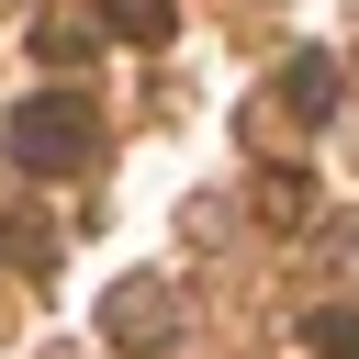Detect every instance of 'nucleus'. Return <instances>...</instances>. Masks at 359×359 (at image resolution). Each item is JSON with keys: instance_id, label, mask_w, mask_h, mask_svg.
Listing matches in <instances>:
<instances>
[{"instance_id": "20e7f679", "label": "nucleus", "mask_w": 359, "mask_h": 359, "mask_svg": "<svg viewBox=\"0 0 359 359\" xmlns=\"http://www.w3.org/2000/svg\"><path fill=\"white\" fill-rule=\"evenodd\" d=\"M101 22H112L123 45H157V34L180 22V0H101Z\"/></svg>"}, {"instance_id": "39448f33", "label": "nucleus", "mask_w": 359, "mask_h": 359, "mask_svg": "<svg viewBox=\"0 0 359 359\" xmlns=\"http://www.w3.org/2000/svg\"><path fill=\"white\" fill-rule=\"evenodd\" d=\"M303 337H314V348H325V359H359V314H348V303H337V314H314V325H303Z\"/></svg>"}, {"instance_id": "f257e3e1", "label": "nucleus", "mask_w": 359, "mask_h": 359, "mask_svg": "<svg viewBox=\"0 0 359 359\" xmlns=\"http://www.w3.org/2000/svg\"><path fill=\"white\" fill-rule=\"evenodd\" d=\"M101 157V123H90V90H34L11 112V168L22 180H67Z\"/></svg>"}, {"instance_id": "7ed1b4c3", "label": "nucleus", "mask_w": 359, "mask_h": 359, "mask_svg": "<svg viewBox=\"0 0 359 359\" xmlns=\"http://www.w3.org/2000/svg\"><path fill=\"white\" fill-rule=\"evenodd\" d=\"M280 101H292L303 123H325V112H337V67H325V56H292V67H280Z\"/></svg>"}, {"instance_id": "f03ea898", "label": "nucleus", "mask_w": 359, "mask_h": 359, "mask_svg": "<svg viewBox=\"0 0 359 359\" xmlns=\"http://www.w3.org/2000/svg\"><path fill=\"white\" fill-rule=\"evenodd\" d=\"M168 325H180V292H168V280H123V292H101V337L146 348V337H168Z\"/></svg>"}, {"instance_id": "423d86ee", "label": "nucleus", "mask_w": 359, "mask_h": 359, "mask_svg": "<svg viewBox=\"0 0 359 359\" xmlns=\"http://www.w3.org/2000/svg\"><path fill=\"white\" fill-rule=\"evenodd\" d=\"M11 258H22V269H45V258H56V236H45L34 213H11Z\"/></svg>"}]
</instances>
